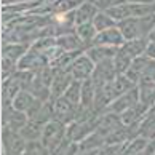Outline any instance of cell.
Masks as SVG:
<instances>
[{"mask_svg":"<svg viewBox=\"0 0 155 155\" xmlns=\"http://www.w3.org/2000/svg\"><path fill=\"white\" fill-rule=\"evenodd\" d=\"M93 26H94V29L97 32H102V31L110 29V27L118 26V22L114 19L107 11H99V13L94 16V19H93Z\"/></svg>","mask_w":155,"mask_h":155,"instance_id":"cell-14","label":"cell"},{"mask_svg":"<svg viewBox=\"0 0 155 155\" xmlns=\"http://www.w3.org/2000/svg\"><path fill=\"white\" fill-rule=\"evenodd\" d=\"M94 67H96V64L90 59V56L87 53H83L72 62V66L69 67V72L72 74L74 80L83 82V80H87V78H90L91 75H93Z\"/></svg>","mask_w":155,"mask_h":155,"instance_id":"cell-4","label":"cell"},{"mask_svg":"<svg viewBox=\"0 0 155 155\" xmlns=\"http://www.w3.org/2000/svg\"><path fill=\"white\" fill-rule=\"evenodd\" d=\"M43 126H45V125L35 122V120H29V122H27V123L19 130V134H21L22 139H26L27 142L40 141L42 133H43Z\"/></svg>","mask_w":155,"mask_h":155,"instance_id":"cell-11","label":"cell"},{"mask_svg":"<svg viewBox=\"0 0 155 155\" xmlns=\"http://www.w3.org/2000/svg\"><path fill=\"white\" fill-rule=\"evenodd\" d=\"M82 83L83 82H80V80H74L64 93L66 99L71 101L74 106H78V107H80V99H82Z\"/></svg>","mask_w":155,"mask_h":155,"instance_id":"cell-17","label":"cell"},{"mask_svg":"<svg viewBox=\"0 0 155 155\" xmlns=\"http://www.w3.org/2000/svg\"><path fill=\"white\" fill-rule=\"evenodd\" d=\"M56 43H58L64 51H67V53H71V51H83V50H87V47L83 45V42L80 40V37L75 34V31L62 34V35H58L56 37Z\"/></svg>","mask_w":155,"mask_h":155,"instance_id":"cell-8","label":"cell"},{"mask_svg":"<svg viewBox=\"0 0 155 155\" xmlns=\"http://www.w3.org/2000/svg\"><path fill=\"white\" fill-rule=\"evenodd\" d=\"M24 155H50V150L40 141H32V142H27Z\"/></svg>","mask_w":155,"mask_h":155,"instance_id":"cell-18","label":"cell"},{"mask_svg":"<svg viewBox=\"0 0 155 155\" xmlns=\"http://www.w3.org/2000/svg\"><path fill=\"white\" fill-rule=\"evenodd\" d=\"M118 48L115 47H101V45H94V47H90L85 50V53L90 56V59L94 62V64H99V62L106 61V59H114V56L117 54Z\"/></svg>","mask_w":155,"mask_h":155,"instance_id":"cell-10","label":"cell"},{"mask_svg":"<svg viewBox=\"0 0 155 155\" xmlns=\"http://www.w3.org/2000/svg\"><path fill=\"white\" fill-rule=\"evenodd\" d=\"M26 53H27L26 45H16V43H5L3 51H2L3 58H10L16 62H18Z\"/></svg>","mask_w":155,"mask_h":155,"instance_id":"cell-15","label":"cell"},{"mask_svg":"<svg viewBox=\"0 0 155 155\" xmlns=\"http://www.w3.org/2000/svg\"><path fill=\"white\" fill-rule=\"evenodd\" d=\"M24 2H32V0H3V5H16V3H24Z\"/></svg>","mask_w":155,"mask_h":155,"instance_id":"cell-20","label":"cell"},{"mask_svg":"<svg viewBox=\"0 0 155 155\" xmlns=\"http://www.w3.org/2000/svg\"><path fill=\"white\" fill-rule=\"evenodd\" d=\"M99 8L93 3V0H83L77 10H74V16H75V26L87 24V22H93L94 16L99 13Z\"/></svg>","mask_w":155,"mask_h":155,"instance_id":"cell-7","label":"cell"},{"mask_svg":"<svg viewBox=\"0 0 155 155\" xmlns=\"http://www.w3.org/2000/svg\"><path fill=\"white\" fill-rule=\"evenodd\" d=\"M123 51L126 54L130 56L131 59H136V58H141V56H144L147 53V48H149V40L147 37L146 38H136V40H128V42H125L122 47Z\"/></svg>","mask_w":155,"mask_h":155,"instance_id":"cell-9","label":"cell"},{"mask_svg":"<svg viewBox=\"0 0 155 155\" xmlns=\"http://www.w3.org/2000/svg\"><path fill=\"white\" fill-rule=\"evenodd\" d=\"M53 107H54V118L59 122L71 125L72 122H75L77 114H78V106H74L71 101H67L64 96L53 99Z\"/></svg>","mask_w":155,"mask_h":155,"instance_id":"cell-2","label":"cell"},{"mask_svg":"<svg viewBox=\"0 0 155 155\" xmlns=\"http://www.w3.org/2000/svg\"><path fill=\"white\" fill-rule=\"evenodd\" d=\"M66 134H67L66 123L54 118L43 126V133H42V137H40V142L51 152L54 147H58L66 139Z\"/></svg>","mask_w":155,"mask_h":155,"instance_id":"cell-1","label":"cell"},{"mask_svg":"<svg viewBox=\"0 0 155 155\" xmlns=\"http://www.w3.org/2000/svg\"><path fill=\"white\" fill-rule=\"evenodd\" d=\"M130 3H155V0H126Z\"/></svg>","mask_w":155,"mask_h":155,"instance_id":"cell-21","label":"cell"},{"mask_svg":"<svg viewBox=\"0 0 155 155\" xmlns=\"http://www.w3.org/2000/svg\"><path fill=\"white\" fill-rule=\"evenodd\" d=\"M37 101V97L34 96L31 91H27V90H21L18 94H16V97L13 99V107L16 109V110H21V112H26L34 106V102Z\"/></svg>","mask_w":155,"mask_h":155,"instance_id":"cell-12","label":"cell"},{"mask_svg":"<svg viewBox=\"0 0 155 155\" xmlns=\"http://www.w3.org/2000/svg\"><path fill=\"white\" fill-rule=\"evenodd\" d=\"M54 78L51 82V99H58L64 96L69 85L74 82V77L69 71H54Z\"/></svg>","mask_w":155,"mask_h":155,"instance_id":"cell-6","label":"cell"},{"mask_svg":"<svg viewBox=\"0 0 155 155\" xmlns=\"http://www.w3.org/2000/svg\"><path fill=\"white\" fill-rule=\"evenodd\" d=\"M126 42L122 31L118 29V26L115 27H110L107 31H102V32H97V35L94 37L93 40V45H101V47H115V48H120L122 45Z\"/></svg>","mask_w":155,"mask_h":155,"instance_id":"cell-5","label":"cell"},{"mask_svg":"<svg viewBox=\"0 0 155 155\" xmlns=\"http://www.w3.org/2000/svg\"><path fill=\"white\" fill-rule=\"evenodd\" d=\"M16 71H18V62L16 61L10 59V58L2 59V77H3V80H7L11 75H15Z\"/></svg>","mask_w":155,"mask_h":155,"instance_id":"cell-19","label":"cell"},{"mask_svg":"<svg viewBox=\"0 0 155 155\" xmlns=\"http://www.w3.org/2000/svg\"><path fill=\"white\" fill-rule=\"evenodd\" d=\"M141 102V97H139V88H131L130 91H126V93L120 94L115 101L112 102L110 106L107 107L106 112H114V114H122L125 110H128V109L134 107L136 104H139Z\"/></svg>","mask_w":155,"mask_h":155,"instance_id":"cell-3","label":"cell"},{"mask_svg":"<svg viewBox=\"0 0 155 155\" xmlns=\"http://www.w3.org/2000/svg\"><path fill=\"white\" fill-rule=\"evenodd\" d=\"M75 34L80 37V40L83 42V45L87 48H90L93 45V40L97 35V31L94 29L93 22H87V24H80L75 26Z\"/></svg>","mask_w":155,"mask_h":155,"instance_id":"cell-13","label":"cell"},{"mask_svg":"<svg viewBox=\"0 0 155 155\" xmlns=\"http://www.w3.org/2000/svg\"><path fill=\"white\" fill-rule=\"evenodd\" d=\"M131 64H133V59H131L122 48H118L117 54L114 56V66H115L117 74H126L130 71Z\"/></svg>","mask_w":155,"mask_h":155,"instance_id":"cell-16","label":"cell"}]
</instances>
